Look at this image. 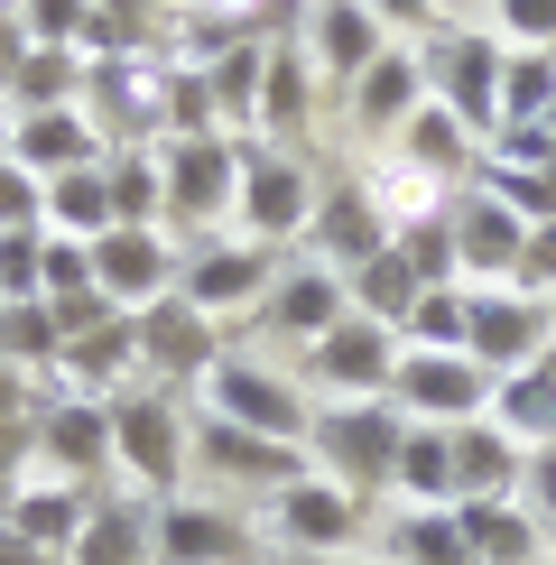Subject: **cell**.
Returning a JSON list of instances; mask_svg holds the SVG:
<instances>
[{"instance_id": "obj_1", "label": "cell", "mask_w": 556, "mask_h": 565, "mask_svg": "<svg viewBox=\"0 0 556 565\" xmlns=\"http://www.w3.org/2000/svg\"><path fill=\"white\" fill-rule=\"evenodd\" d=\"M399 445H408V408L399 398H334V408L307 417V463L343 491H389L399 473Z\"/></svg>"}, {"instance_id": "obj_2", "label": "cell", "mask_w": 556, "mask_h": 565, "mask_svg": "<svg viewBox=\"0 0 556 565\" xmlns=\"http://www.w3.org/2000/svg\"><path fill=\"white\" fill-rule=\"evenodd\" d=\"M111 463H121L130 491H158V501H168V491L195 473V417H185V398L158 390V381L111 390Z\"/></svg>"}, {"instance_id": "obj_3", "label": "cell", "mask_w": 556, "mask_h": 565, "mask_svg": "<svg viewBox=\"0 0 556 565\" xmlns=\"http://www.w3.org/2000/svg\"><path fill=\"white\" fill-rule=\"evenodd\" d=\"M242 149H250V139H232V130L158 139V177H168V232H177V242H214V232H232Z\"/></svg>"}, {"instance_id": "obj_4", "label": "cell", "mask_w": 556, "mask_h": 565, "mask_svg": "<svg viewBox=\"0 0 556 565\" xmlns=\"http://www.w3.org/2000/svg\"><path fill=\"white\" fill-rule=\"evenodd\" d=\"M316 195H324V177L307 168V149H269V139H250V149H242V195H232V232L260 242V250H288V242H307Z\"/></svg>"}, {"instance_id": "obj_5", "label": "cell", "mask_w": 556, "mask_h": 565, "mask_svg": "<svg viewBox=\"0 0 556 565\" xmlns=\"http://www.w3.org/2000/svg\"><path fill=\"white\" fill-rule=\"evenodd\" d=\"M427 93L455 111L473 139H501V65H510V38L492 29H436L427 46Z\"/></svg>"}, {"instance_id": "obj_6", "label": "cell", "mask_w": 556, "mask_h": 565, "mask_svg": "<svg viewBox=\"0 0 556 565\" xmlns=\"http://www.w3.org/2000/svg\"><path fill=\"white\" fill-rule=\"evenodd\" d=\"M195 398H204V417H232V427L278 436V445H307V417H316V398H297V381L269 371L260 352H223Z\"/></svg>"}, {"instance_id": "obj_7", "label": "cell", "mask_w": 556, "mask_h": 565, "mask_svg": "<svg viewBox=\"0 0 556 565\" xmlns=\"http://www.w3.org/2000/svg\"><path fill=\"white\" fill-rule=\"evenodd\" d=\"M38 473H65V482H121V463H111V398L93 390H56L38 398Z\"/></svg>"}, {"instance_id": "obj_8", "label": "cell", "mask_w": 556, "mask_h": 565, "mask_svg": "<svg viewBox=\"0 0 556 565\" xmlns=\"http://www.w3.org/2000/svg\"><path fill=\"white\" fill-rule=\"evenodd\" d=\"M130 324H139V381H158V390H204V371L223 362V324L204 306H185L177 288L158 306H139Z\"/></svg>"}, {"instance_id": "obj_9", "label": "cell", "mask_w": 556, "mask_h": 565, "mask_svg": "<svg viewBox=\"0 0 556 565\" xmlns=\"http://www.w3.org/2000/svg\"><path fill=\"white\" fill-rule=\"evenodd\" d=\"M492 371L473 352H399L389 371V398L417 417V427H463V417H492Z\"/></svg>"}, {"instance_id": "obj_10", "label": "cell", "mask_w": 556, "mask_h": 565, "mask_svg": "<svg viewBox=\"0 0 556 565\" xmlns=\"http://www.w3.org/2000/svg\"><path fill=\"white\" fill-rule=\"evenodd\" d=\"M446 232H455V260H463V288H520V250H528V223L510 214L492 185H455L446 204Z\"/></svg>"}, {"instance_id": "obj_11", "label": "cell", "mask_w": 556, "mask_h": 565, "mask_svg": "<svg viewBox=\"0 0 556 565\" xmlns=\"http://www.w3.org/2000/svg\"><path fill=\"white\" fill-rule=\"evenodd\" d=\"M177 260H185V242L168 223H111L93 242V288L121 306V316H139V306H158L177 288Z\"/></svg>"}, {"instance_id": "obj_12", "label": "cell", "mask_w": 556, "mask_h": 565, "mask_svg": "<svg viewBox=\"0 0 556 565\" xmlns=\"http://www.w3.org/2000/svg\"><path fill=\"white\" fill-rule=\"evenodd\" d=\"M269 278H278V250L260 242H242V232H214V242H185V260H177V297L185 306H204V316H232V306H260L269 297Z\"/></svg>"}, {"instance_id": "obj_13", "label": "cell", "mask_w": 556, "mask_h": 565, "mask_svg": "<svg viewBox=\"0 0 556 565\" xmlns=\"http://www.w3.org/2000/svg\"><path fill=\"white\" fill-rule=\"evenodd\" d=\"M399 334L389 324H371V316H343L334 334H316V343H297V362H307V381L316 390H334V398H389V371H399Z\"/></svg>"}, {"instance_id": "obj_14", "label": "cell", "mask_w": 556, "mask_h": 565, "mask_svg": "<svg viewBox=\"0 0 556 565\" xmlns=\"http://www.w3.org/2000/svg\"><path fill=\"white\" fill-rule=\"evenodd\" d=\"M547 343H556L547 297H528V288H473V334H463V352H473V362L492 371V381L528 371Z\"/></svg>"}, {"instance_id": "obj_15", "label": "cell", "mask_w": 556, "mask_h": 565, "mask_svg": "<svg viewBox=\"0 0 556 565\" xmlns=\"http://www.w3.org/2000/svg\"><path fill=\"white\" fill-rule=\"evenodd\" d=\"M362 520H371V501H362V491H343V482H324V473L288 482L269 501V529H278V547H288V556H343L362 537Z\"/></svg>"}, {"instance_id": "obj_16", "label": "cell", "mask_w": 556, "mask_h": 565, "mask_svg": "<svg viewBox=\"0 0 556 565\" xmlns=\"http://www.w3.org/2000/svg\"><path fill=\"white\" fill-rule=\"evenodd\" d=\"M195 473H223V482H242V491H288V482H307L316 463H307V445H278V436H250V427H232V417H195Z\"/></svg>"}, {"instance_id": "obj_17", "label": "cell", "mask_w": 556, "mask_h": 565, "mask_svg": "<svg viewBox=\"0 0 556 565\" xmlns=\"http://www.w3.org/2000/svg\"><path fill=\"white\" fill-rule=\"evenodd\" d=\"M65 565H158V491H130V482H103L75 529Z\"/></svg>"}, {"instance_id": "obj_18", "label": "cell", "mask_w": 556, "mask_h": 565, "mask_svg": "<svg viewBox=\"0 0 556 565\" xmlns=\"http://www.w3.org/2000/svg\"><path fill=\"white\" fill-rule=\"evenodd\" d=\"M343 316H353V288H343L334 260H278L269 297H260V324H269V334L316 343V334H334Z\"/></svg>"}, {"instance_id": "obj_19", "label": "cell", "mask_w": 556, "mask_h": 565, "mask_svg": "<svg viewBox=\"0 0 556 565\" xmlns=\"http://www.w3.org/2000/svg\"><path fill=\"white\" fill-rule=\"evenodd\" d=\"M93 491H103V482L19 473L10 491H0V529H10V537H29L38 556H65V547H75V529H84V510H93Z\"/></svg>"}, {"instance_id": "obj_20", "label": "cell", "mask_w": 556, "mask_h": 565, "mask_svg": "<svg viewBox=\"0 0 556 565\" xmlns=\"http://www.w3.org/2000/svg\"><path fill=\"white\" fill-rule=\"evenodd\" d=\"M307 250H316V260H334L343 278H353L371 250H389V223H381V204H371L362 177H324L316 223H307Z\"/></svg>"}, {"instance_id": "obj_21", "label": "cell", "mask_w": 556, "mask_h": 565, "mask_svg": "<svg viewBox=\"0 0 556 565\" xmlns=\"http://www.w3.org/2000/svg\"><path fill=\"white\" fill-rule=\"evenodd\" d=\"M242 556H250V529L223 501H195V491L158 501V565H242Z\"/></svg>"}, {"instance_id": "obj_22", "label": "cell", "mask_w": 556, "mask_h": 565, "mask_svg": "<svg viewBox=\"0 0 556 565\" xmlns=\"http://www.w3.org/2000/svg\"><path fill=\"white\" fill-rule=\"evenodd\" d=\"M297 38H307V65H316V75H334L343 93H353V75L389 46V29H381L371 0H307V29H297Z\"/></svg>"}, {"instance_id": "obj_23", "label": "cell", "mask_w": 556, "mask_h": 565, "mask_svg": "<svg viewBox=\"0 0 556 565\" xmlns=\"http://www.w3.org/2000/svg\"><path fill=\"white\" fill-rule=\"evenodd\" d=\"M417 103H427V56L389 38L381 56H371L362 75H353V130H371V139H399Z\"/></svg>"}, {"instance_id": "obj_24", "label": "cell", "mask_w": 556, "mask_h": 565, "mask_svg": "<svg viewBox=\"0 0 556 565\" xmlns=\"http://www.w3.org/2000/svg\"><path fill=\"white\" fill-rule=\"evenodd\" d=\"M307 130H316V65L297 56L288 38H269V75H260L250 139H269V149H307Z\"/></svg>"}, {"instance_id": "obj_25", "label": "cell", "mask_w": 556, "mask_h": 565, "mask_svg": "<svg viewBox=\"0 0 556 565\" xmlns=\"http://www.w3.org/2000/svg\"><path fill=\"white\" fill-rule=\"evenodd\" d=\"M389 158H408V168H427L436 185H455V177H463V185H473V177H482V139H473V130H463V121H455V111H446V103H436V93H427V103H417V111H408V130H399V139H389Z\"/></svg>"}, {"instance_id": "obj_26", "label": "cell", "mask_w": 556, "mask_h": 565, "mask_svg": "<svg viewBox=\"0 0 556 565\" xmlns=\"http://www.w3.org/2000/svg\"><path fill=\"white\" fill-rule=\"evenodd\" d=\"M520 455L528 445L501 417H463L455 427V501H510L520 491Z\"/></svg>"}, {"instance_id": "obj_27", "label": "cell", "mask_w": 556, "mask_h": 565, "mask_svg": "<svg viewBox=\"0 0 556 565\" xmlns=\"http://www.w3.org/2000/svg\"><path fill=\"white\" fill-rule=\"evenodd\" d=\"M10 158L29 177H65V168H93V158H103V130L84 121V103L75 111H19L10 121Z\"/></svg>"}, {"instance_id": "obj_28", "label": "cell", "mask_w": 556, "mask_h": 565, "mask_svg": "<svg viewBox=\"0 0 556 565\" xmlns=\"http://www.w3.org/2000/svg\"><path fill=\"white\" fill-rule=\"evenodd\" d=\"M455 520H463L473 565H528V556L547 547V529L520 510V491H510V501H455Z\"/></svg>"}, {"instance_id": "obj_29", "label": "cell", "mask_w": 556, "mask_h": 565, "mask_svg": "<svg viewBox=\"0 0 556 565\" xmlns=\"http://www.w3.org/2000/svg\"><path fill=\"white\" fill-rule=\"evenodd\" d=\"M84 75H93V65L75 56V46H29V56L10 65V84H0V103H10V111H75L84 103Z\"/></svg>"}, {"instance_id": "obj_30", "label": "cell", "mask_w": 556, "mask_h": 565, "mask_svg": "<svg viewBox=\"0 0 556 565\" xmlns=\"http://www.w3.org/2000/svg\"><path fill=\"white\" fill-rule=\"evenodd\" d=\"M492 417H501L520 445H556V343H547L528 371H510V381L492 390Z\"/></svg>"}, {"instance_id": "obj_31", "label": "cell", "mask_w": 556, "mask_h": 565, "mask_svg": "<svg viewBox=\"0 0 556 565\" xmlns=\"http://www.w3.org/2000/svg\"><path fill=\"white\" fill-rule=\"evenodd\" d=\"M111 158V149H103ZM103 158L93 168H65V177H46V232H75V242H103L111 223V177H103Z\"/></svg>"}, {"instance_id": "obj_32", "label": "cell", "mask_w": 556, "mask_h": 565, "mask_svg": "<svg viewBox=\"0 0 556 565\" xmlns=\"http://www.w3.org/2000/svg\"><path fill=\"white\" fill-rule=\"evenodd\" d=\"M389 491H408L417 510H455V427H417L408 417V445H399Z\"/></svg>"}, {"instance_id": "obj_33", "label": "cell", "mask_w": 556, "mask_h": 565, "mask_svg": "<svg viewBox=\"0 0 556 565\" xmlns=\"http://www.w3.org/2000/svg\"><path fill=\"white\" fill-rule=\"evenodd\" d=\"M204 130H223L214 75H204V65H177V56H158V139H204Z\"/></svg>"}, {"instance_id": "obj_34", "label": "cell", "mask_w": 556, "mask_h": 565, "mask_svg": "<svg viewBox=\"0 0 556 565\" xmlns=\"http://www.w3.org/2000/svg\"><path fill=\"white\" fill-rule=\"evenodd\" d=\"M343 288H353V316L389 324V334H399V324H408V306L427 297V288H417V269L399 260V232H389V250H371V260H362L353 278H343Z\"/></svg>"}, {"instance_id": "obj_35", "label": "cell", "mask_w": 556, "mask_h": 565, "mask_svg": "<svg viewBox=\"0 0 556 565\" xmlns=\"http://www.w3.org/2000/svg\"><path fill=\"white\" fill-rule=\"evenodd\" d=\"M556 121V46H510L501 65V130Z\"/></svg>"}, {"instance_id": "obj_36", "label": "cell", "mask_w": 556, "mask_h": 565, "mask_svg": "<svg viewBox=\"0 0 556 565\" xmlns=\"http://www.w3.org/2000/svg\"><path fill=\"white\" fill-rule=\"evenodd\" d=\"M362 185H371V204H381V223H389V232H408V223H436V214L455 204L446 185H436L427 168H408V158H381V168H371Z\"/></svg>"}, {"instance_id": "obj_37", "label": "cell", "mask_w": 556, "mask_h": 565, "mask_svg": "<svg viewBox=\"0 0 556 565\" xmlns=\"http://www.w3.org/2000/svg\"><path fill=\"white\" fill-rule=\"evenodd\" d=\"M389 565H473V547H463V520L455 510H399L389 520Z\"/></svg>"}, {"instance_id": "obj_38", "label": "cell", "mask_w": 556, "mask_h": 565, "mask_svg": "<svg viewBox=\"0 0 556 565\" xmlns=\"http://www.w3.org/2000/svg\"><path fill=\"white\" fill-rule=\"evenodd\" d=\"M103 177H111V214H121V223H168V177H158V139H149V149H111V158H103Z\"/></svg>"}, {"instance_id": "obj_39", "label": "cell", "mask_w": 556, "mask_h": 565, "mask_svg": "<svg viewBox=\"0 0 556 565\" xmlns=\"http://www.w3.org/2000/svg\"><path fill=\"white\" fill-rule=\"evenodd\" d=\"M463 334H473V288H427L399 324L408 352H463Z\"/></svg>"}, {"instance_id": "obj_40", "label": "cell", "mask_w": 556, "mask_h": 565, "mask_svg": "<svg viewBox=\"0 0 556 565\" xmlns=\"http://www.w3.org/2000/svg\"><path fill=\"white\" fill-rule=\"evenodd\" d=\"M204 75H214L223 121H242V130H250V111H260V75H269V38H232L223 56L204 65Z\"/></svg>"}, {"instance_id": "obj_41", "label": "cell", "mask_w": 556, "mask_h": 565, "mask_svg": "<svg viewBox=\"0 0 556 565\" xmlns=\"http://www.w3.org/2000/svg\"><path fill=\"white\" fill-rule=\"evenodd\" d=\"M399 260L417 269V288H463V260H455L446 214H436V223H408V232H399Z\"/></svg>"}, {"instance_id": "obj_42", "label": "cell", "mask_w": 556, "mask_h": 565, "mask_svg": "<svg viewBox=\"0 0 556 565\" xmlns=\"http://www.w3.org/2000/svg\"><path fill=\"white\" fill-rule=\"evenodd\" d=\"M46 297V232H0V306Z\"/></svg>"}, {"instance_id": "obj_43", "label": "cell", "mask_w": 556, "mask_h": 565, "mask_svg": "<svg viewBox=\"0 0 556 565\" xmlns=\"http://www.w3.org/2000/svg\"><path fill=\"white\" fill-rule=\"evenodd\" d=\"M65 297H93V242L46 232V306H65Z\"/></svg>"}, {"instance_id": "obj_44", "label": "cell", "mask_w": 556, "mask_h": 565, "mask_svg": "<svg viewBox=\"0 0 556 565\" xmlns=\"http://www.w3.org/2000/svg\"><path fill=\"white\" fill-rule=\"evenodd\" d=\"M0 232H46V177L0 158Z\"/></svg>"}, {"instance_id": "obj_45", "label": "cell", "mask_w": 556, "mask_h": 565, "mask_svg": "<svg viewBox=\"0 0 556 565\" xmlns=\"http://www.w3.org/2000/svg\"><path fill=\"white\" fill-rule=\"evenodd\" d=\"M93 19V0H19V29H29L38 46H75Z\"/></svg>"}, {"instance_id": "obj_46", "label": "cell", "mask_w": 556, "mask_h": 565, "mask_svg": "<svg viewBox=\"0 0 556 565\" xmlns=\"http://www.w3.org/2000/svg\"><path fill=\"white\" fill-rule=\"evenodd\" d=\"M520 510L538 529H556V445H528L520 455Z\"/></svg>"}, {"instance_id": "obj_47", "label": "cell", "mask_w": 556, "mask_h": 565, "mask_svg": "<svg viewBox=\"0 0 556 565\" xmlns=\"http://www.w3.org/2000/svg\"><path fill=\"white\" fill-rule=\"evenodd\" d=\"M38 427V371L0 362V436H29Z\"/></svg>"}, {"instance_id": "obj_48", "label": "cell", "mask_w": 556, "mask_h": 565, "mask_svg": "<svg viewBox=\"0 0 556 565\" xmlns=\"http://www.w3.org/2000/svg\"><path fill=\"white\" fill-rule=\"evenodd\" d=\"M510 46H556V0H492Z\"/></svg>"}, {"instance_id": "obj_49", "label": "cell", "mask_w": 556, "mask_h": 565, "mask_svg": "<svg viewBox=\"0 0 556 565\" xmlns=\"http://www.w3.org/2000/svg\"><path fill=\"white\" fill-rule=\"evenodd\" d=\"M520 288H528V297H556V223L528 232V250H520Z\"/></svg>"}, {"instance_id": "obj_50", "label": "cell", "mask_w": 556, "mask_h": 565, "mask_svg": "<svg viewBox=\"0 0 556 565\" xmlns=\"http://www.w3.org/2000/svg\"><path fill=\"white\" fill-rule=\"evenodd\" d=\"M260 10L269 0H185V19H223V29H250V38H260Z\"/></svg>"}, {"instance_id": "obj_51", "label": "cell", "mask_w": 556, "mask_h": 565, "mask_svg": "<svg viewBox=\"0 0 556 565\" xmlns=\"http://www.w3.org/2000/svg\"><path fill=\"white\" fill-rule=\"evenodd\" d=\"M371 10H381V29H389V38H399V29H436V19H446L436 0H371Z\"/></svg>"}, {"instance_id": "obj_52", "label": "cell", "mask_w": 556, "mask_h": 565, "mask_svg": "<svg viewBox=\"0 0 556 565\" xmlns=\"http://www.w3.org/2000/svg\"><path fill=\"white\" fill-rule=\"evenodd\" d=\"M0 565H46V556L29 547V537H10V529H0Z\"/></svg>"}, {"instance_id": "obj_53", "label": "cell", "mask_w": 556, "mask_h": 565, "mask_svg": "<svg viewBox=\"0 0 556 565\" xmlns=\"http://www.w3.org/2000/svg\"><path fill=\"white\" fill-rule=\"evenodd\" d=\"M288 565H371V556H353V547H343V556H288Z\"/></svg>"}, {"instance_id": "obj_54", "label": "cell", "mask_w": 556, "mask_h": 565, "mask_svg": "<svg viewBox=\"0 0 556 565\" xmlns=\"http://www.w3.org/2000/svg\"><path fill=\"white\" fill-rule=\"evenodd\" d=\"M436 10H446V19H473V10H492V0H436Z\"/></svg>"}, {"instance_id": "obj_55", "label": "cell", "mask_w": 556, "mask_h": 565, "mask_svg": "<svg viewBox=\"0 0 556 565\" xmlns=\"http://www.w3.org/2000/svg\"><path fill=\"white\" fill-rule=\"evenodd\" d=\"M10 121H19V111H10V103H0V158H10Z\"/></svg>"}, {"instance_id": "obj_56", "label": "cell", "mask_w": 556, "mask_h": 565, "mask_svg": "<svg viewBox=\"0 0 556 565\" xmlns=\"http://www.w3.org/2000/svg\"><path fill=\"white\" fill-rule=\"evenodd\" d=\"M0 19H19V0H0Z\"/></svg>"}, {"instance_id": "obj_57", "label": "cell", "mask_w": 556, "mask_h": 565, "mask_svg": "<svg viewBox=\"0 0 556 565\" xmlns=\"http://www.w3.org/2000/svg\"><path fill=\"white\" fill-rule=\"evenodd\" d=\"M547 547H556V529H547Z\"/></svg>"}]
</instances>
